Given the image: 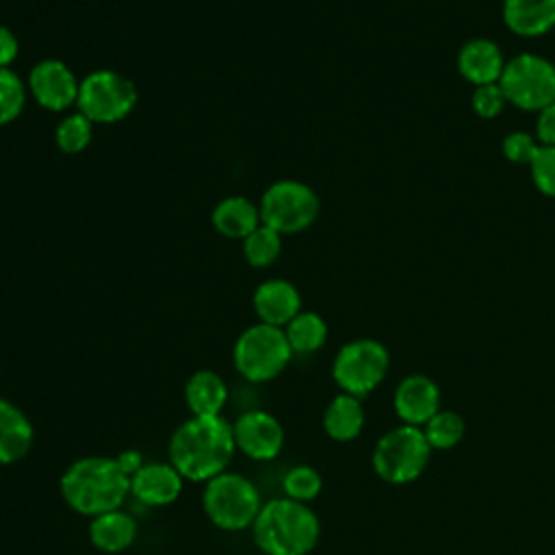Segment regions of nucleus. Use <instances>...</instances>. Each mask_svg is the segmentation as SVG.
I'll return each mask as SVG.
<instances>
[{
  "instance_id": "1",
  "label": "nucleus",
  "mask_w": 555,
  "mask_h": 555,
  "mask_svg": "<svg viewBox=\"0 0 555 555\" xmlns=\"http://www.w3.org/2000/svg\"><path fill=\"white\" fill-rule=\"evenodd\" d=\"M236 453L232 423L223 416H189L167 444V460L184 481L206 483L230 468Z\"/></svg>"
},
{
  "instance_id": "2",
  "label": "nucleus",
  "mask_w": 555,
  "mask_h": 555,
  "mask_svg": "<svg viewBox=\"0 0 555 555\" xmlns=\"http://www.w3.org/2000/svg\"><path fill=\"white\" fill-rule=\"evenodd\" d=\"M59 490L69 509L93 518L124 507L130 496V477L115 457L85 455L63 470Z\"/></svg>"
},
{
  "instance_id": "3",
  "label": "nucleus",
  "mask_w": 555,
  "mask_h": 555,
  "mask_svg": "<svg viewBox=\"0 0 555 555\" xmlns=\"http://www.w3.org/2000/svg\"><path fill=\"white\" fill-rule=\"evenodd\" d=\"M251 538L267 555H308L321 538V522L308 503L275 496L262 503Z\"/></svg>"
},
{
  "instance_id": "4",
  "label": "nucleus",
  "mask_w": 555,
  "mask_h": 555,
  "mask_svg": "<svg viewBox=\"0 0 555 555\" xmlns=\"http://www.w3.org/2000/svg\"><path fill=\"white\" fill-rule=\"evenodd\" d=\"M262 503L256 483L230 468L208 479L202 490L204 514L221 531L251 529Z\"/></svg>"
},
{
  "instance_id": "5",
  "label": "nucleus",
  "mask_w": 555,
  "mask_h": 555,
  "mask_svg": "<svg viewBox=\"0 0 555 555\" xmlns=\"http://www.w3.org/2000/svg\"><path fill=\"white\" fill-rule=\"evenodd\" d=\"M431 453L423 429L401 423L377 438L371 453V466L382 481L403 486L425 473Z\"/></svg>"
},
{
  "instance_id": "6",
  "label": "nucleus",
  "mask_w": 555,
  "mask_h": 555,
  "mask_svg": "<svg viewBox=\"0 0 555 555\" xmlns=\"http://www.w3.org/2000/svg\"><path fill=\"white\" fill-rule=\"evenodd\" d=\"M293 349L282 327L254 323L245 327L232 347V362L236 373L251 382L264 384L275 379L291 362Z\"/></svg>"
},
{
  "instance_id": "7",
  "label": "nucleus",
  "mask_w": 555,
  "mask_h": 555,
  "mask_svg": "<svg viewBox=\"0 0 555 555\" xmlns=\"http://www.w3.org/2000/svg\"><path fill=\"white\" fill-rule=\"evenodd\" d=\"M499 87L507 104L527 113H540L555 102V65L533 52L516 54L505 61Z\"/></svg>"
},
{
  "instance_id": "8",
  "label": "nucleus",
  "mask_w": 555,
  "mask_h": 555,
  "mask_svg": "<svg viewBox=\"0 0 555 555\" xmlns=\"http://www.w3.org/2000/svg\"><path fill=\"white\" fill-rule=\"evenodd\" d=\"M390 353L375 338H353L345 343L332 362V377L340 392L364 399L388 375Z\"/></svg>"
},
{
  "instance_id": "9",
  "label": "nucleus",
  "mask_w": 555,
  "mask_h": 555,
  "mask_svg": "<svg viewBox=\"0 0 555 555\" xmlns=\"http://www.w3.org/2000/svg\"><path fill=\"white\" fill-rule=\"evenodd\" d=\"M258 208L262 223L284 236L310 228L319 217L321 199L310 184L286 178L264 189Z\"/></svg>"
},
{
  "instance_id": "10",
  "label": "nucleus",
  "mask_w": 555,
  "mask_h": 555,
  "mask_svg": "<svg viewBox=\"0 0 555 555\" xmlns=\"http://www.w3.org/2000/svg\"><path fill=\"white\" fill-rule=\"evenodd\" d=\"M137 87L115 69H95L80 80L78 111L93 124H115L132 113Z\"/></svg>"
},
{
  "instance_id": "11",
  "label": "nucleus",
  "mask_w": 555,
  "mask_h": 555,
  "mask_svg": "<svg viewBox=\"0 0 555 555\" xmlns=\"http://www.w3.org/2000/svg\"><path fill=\"white\" fill-rule=\"evenodd\" d=\"M234 447L254 462L275 460L286 442L282 423L267 410H247L232 423Z\"/></svg>"
},
{
  "instance_id": "12",
  "label": "nucleus",
  "mask_w": 555,
  "mask_h": 555,
  "mask_svg": "<svg viewBox=\"0 0 555 555\" xmlns=\"http://www.w3.org/2000/svg\"><path fill=\"white\" fill-rule=\"evenodd\" d=\"M26 87L39 106L48 111H65L76 104L80 80L63 61L43 59L33 65Z\"/></svg>"
},
{
  "instance_id": "13",
  "label": "nucleus",
  "mask_w": 555,
  "mask_h": 555,
  "mask_svg": "<svg viewBox=\"0 0 555 555\" xmlns=\"http://www.w3.org/2000/svg\"><path fill=\"white\" fill-rule=\"evenodd\" d=\"M392 408L403 425L423 427L440 410V388L423 373L405 375L395 388Z\"/></svg>"
},
{
  "instance_id": "14",
  "label": "nucleus",
  "mask_w": 555,
  "mask_h": 555,
  "mask_svg": "<svg viewBox=\"0 0 555 555\" xmlns=\"http://www.w3.org/2000/svg\"><path fill=\"white\" fill-rule=\"evenodd\" d=\"M184 477L167 462H145L130 477V496L147 507H167L180 499Z\"/></svg>"
},
{
  "instance_id": "15",
  "label": "nucleus",
  "mask_w": 555,
  "mask_h": 555,
  "mask_svg": "<svg viewBox=\"0 0 555 555\" xmlns=\"http://www.w3.org/2000/svg\"><path fill=\"white\" fill-rule=\"evenodd\" d=\"M251 306L260 323L284 330L286 323L301 312V295L293 282L271 278L258 284L251 297Z\"/></svg>"
},
{
  "instance_id": "16",
  "label": "nucleus",
  "mask_w": 555,
  "mask_h": 555,
  "mask_svg": "<svg viewBox=\"0 0 555 555\" xmlns=\"http://www.w3.org/2000/svg\"><path fill=\"white\" fill-rule=\"evenodd\" d=\"M505 67V56L499 43L486 37L468 39L457 52V72L473 87L499 82Z\"/></svg>"
},
{
  "instance_id": "17",
  "label": "nucleus",
  "mask_w": 555,
  "mask_h": 555,
  "mask_svg": "<svg viewBox=\"0 0 555 555\" xmlns=\"http://www.w3.org/2000/svg\"><path fill=\"white\" fill-rule=\"evenodd\" d=\"M35 442V427L26 412L0 397V466L24 460Z\"/></svg>"
},
{
  "instance_id": "18",
  "label": "nucleus",
  "mask_w": 555,
  "mask_h": 555,
  "mask_svg": "<svg viewBox=\"0 0 555 555\" xmlns=\"http://www.w3.org/2000/svg\"><path fill=\"white\" fill-rule=\"evenodd\" d=\"M87 535L98 551L115 555L134 544L139 527L137 520L128 512H124V507H119L89 518Z\"/></svg>"
},
{
  "instance_id": "19",
  "label": "nucleus",
  "mask_w": 555,
  "mask_h": 555,
  "mask_svg": "<svg viewBox=\"0 0 555 555\" xmlns=\"http://www.w3.org/2000/svg\"><path fill=\"white\" fill-rule=\"evenodd\" d=\"M503 22L518 37H542L555 28V0H503Z\"/></svg>"
},
{
  "instance_id": "20",
  "label": "nucleus",
  "mask_w": 555,
  "mask_h": 555,
  "mask_svg": "<svg viewBox=\"0 0 555 555\" xmlns=\"http://www.w3.org/2000/svg\"><path fill=\"white\" fill-rule=\"evenodd\" d=\"M184 401L191 416H221L228 403V386L219 373L199 369L184 384Z\"/></svg>"
},
{
  "instance_id": "21",
  "label": "nucleus",
  "mask_w": 555,
  "mask_h": 555,
  "mask_svg": "<svg viewBox=\"0 0 555 555\" xmlns=\"http://www.w3.org/2000/svg\"><path fill=\"white\" fill-rule=\"evenodd\" d=\"M212 228L225 236V238H238L243 241L247 234H251L260 223V208L245 195H230L223 197L210 215Z\"/></svg>"
},
{
  "instance_id": "22",
  "label": "nucleus",
  "mask_w": 555,
  "mask_h": 555,
  "mask_svg": "<svg viewBox=\"0 0 555 555\" xmlns=\"http://www.w3.org/2000/svg\"><path fill=\"white\" fill-rule=\"evenodd\" d=\"M323 429L336 442H351L356 440L366 423L362 399L338 392L323 410Z\"/></svg>"
},
{
  "instance_id": "23",
  "label": "nucleus",
  "mask_w": 555,
  "mask_h": 555,
  "mask_svg": "<svg viewBox=\"0 0 555 555\" xmlns=\"http://www.w3.org/2000/svg\"><path fill=\"white\" fill-rule=\"evenodd\" d=\"M284 334H286V340H288L293 353L310 356L325 345L327 323L321 314H317L312 310H301L286 323Z\"/></svg>"
},
{
  "instance_id": "24",
  "label": "nucleus",
  "mask_w": 555,
  "mask_h": 555,
  "mask_svg": "<svg viewBox=\"0 0 555 555\" xmlns=\"http://www.w3.org/2000/svg\"><path fill=\"white\" fill-rule=\"evenodd\" d=\"M421 429H423L431 451H447L462 442V438L466 434V423L460 412L440 408Z\"/></svg>"
},
{
  "instance_id": "25",
  "label": "nucleus",
  "mask_w": 555,
  "mask_h": 555,
  "mask_svg": "<svg viewBox=\"0 0 555 555\" xmlns=\"http://www.w3.org/2000/svg\"><path fill=\"white\" fill-rule=\"evenodd\" d=\"M282 251V234L260 223L251 234L243 238V258L251 267H271Z\"/></svg>"
},
{
  "instance_id": "26",
  "label": "nucleus",
  "mask_w": 555,
  "mask_h": 555,
  "mask_svg": "<svg viewBox=\"0 0 555 555\" xmlns=\"http://www.w3.org/2000/svg\"><path fill=\"white\" fill-rule=\"evenodd\" d=\"M93 139V121L85 117L80 111L65 115L54 130V141L56 147L65 154H80L82 150L89 147Z\"/></svg>"
},
{
  "instance_id": "27",
  "label": "nucleus",
  "mask_w": 555,
  "mask_h": 555,
  "mask_svg": "<svg viewBox=\"0 0 555 555\" xmlns=\"http://www.w3.org/2000/svg\"><path fill=\"white\" fill-rule=\"evenodd\" d=\"M321 488H323V477L310 464L291 466L282 477V492H284L282 496L299 503L314 501L321 494Z\"/></svg>"
},
{
  "instance_id": "28",
  "label": "nucleus",
  "mask_w": 555,
  "mask_h": 555,
  "mask_svg": "<svg viewBox=\"0 0 555 555\" xmlns=\"http://www.w3.org/2000/svg\"><path fill=\"white\" fill-rule=\"evenodd\" d=\"M26 82L11 67H0V126L20 117L26 104Z\"/></svg>"
},
{
  "instance_id": "29",
  "label": "nucleus",
  "mask_w": 555,
  "mask_h": 555,
  "mask_svg": "<svg viewBox=\"0 0 555 555\" xmlns=\"http://www.w3.org/2000/svg\"><path fill=\"white\" fill-rule=\"evenodd\" d=\"M535 189L555 199V145H540L535 158L529 165Z\"/></svg>"
},
{
  "instance_id": "30",
  "label": "nucleus",
  "mask_w": 555,
  "mask_h": 555,
  "mask_svg": "<svg viewBox=\"0 0 555 555\" xmlns=\"http://www.w3.org/2000/svg\"><path fill=\"white\" fill-rule=\"evenodd\" d=\"M538 150H540V143H538L535 134H529L522 130H514V132L505 134L501 141L503 156L514 165H531Z\"/></svg>"
},
{
  "instance_id": "31",
  "label": "nucleus",
  "mask_w": 555,
  "mask_h": 555,
  "mask_svg": "<svg viewBox=\"0 0 555 555\" xmlns=\"http://www.w3.org/2000/svg\"><path fill=\"white\" fill-rule=\"evenodd\" d=\"M470 106H473V113L477 117L494 119L505 111L507 100H505L503 89L499 87V82H492V85L475 87V91L470 95Z\"/></svg>"
},
{
  "instance_id": "32",
  "label": "nucleus",
  "mask_w": 555,
  "mask_h": 555,
  "mask_svg": "<svg viewBox=\"0 0 555 555\" xmlns=\"http://www.w3.org/2000/svg\"><path fill=\"white\" fill-rule=\"evenodd\" d=\"M535 139L540 145H555V102L538 113Z\"/></svg>"
},
{
  "instance_id": "33",
  "label": "nucleus",
  "mask_w": 555,
  "mask_h": 555,
  "mask_svg": "<svg viewBox=\"0 0 555 555\" xmlns=\"http://www.w3.org/2000/svg\"><path fill=\"white\" fill-rule=\"evenodd\" d=\"M20 43L13 30L0 24V67H11V63L17 59Z\"/></svg>"
},
{
  "instance_id": "34",
  "label": "nucleus",
  "mask_w": 555,
  "mask_h": 555,
  "mask_svg": "<svg viewBox=\"0 0 555 555\" xmlns=\"http://www.w3.org/2000/svg\"><path fill=\"white\" fill-rule=\"evenodd\" d=\"M115 460L119 462V466L124 468V473H126L128 477H132V475L145 464L143 455H141L137 449H126V451H121L119 455H115Z\"/></svg>"
},
{
  "instance_id": "35",
  "label": "nucleus",
  "mask_w": 555,
  "mask_h": 555,
  "mask_svg": "<svg viewBox=\"0 0 555 555\" xmlns=\"http://www.w3.org/2000/svg\"><path fill=\"white\" fill-rule=\"evenodd\" d=\"M258 555H267V553H258Z\"/></svg>"
}]
</instances>
